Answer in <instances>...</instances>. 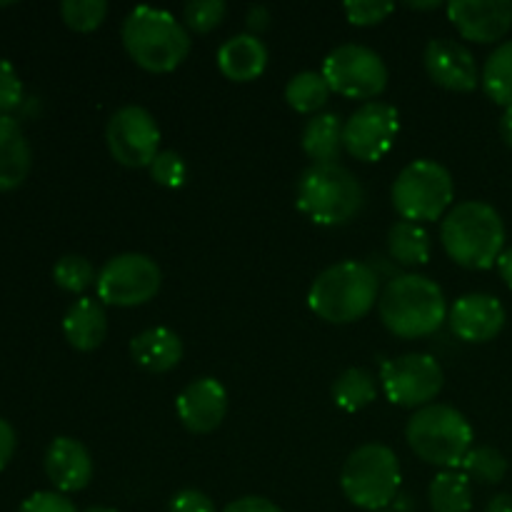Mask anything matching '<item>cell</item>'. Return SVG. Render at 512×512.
<instances>
[{
	"label": "cell",
	"instance_id": "cell-1",
	"mask_svg": "<svg viewBox=\"0 0 512 512\" xmlns=\"http://www.w3.org/2000/svg\"><path fill=\"white\" fill-rule=\"evenodd\" d=\"M445 293L428 275H395L378 298V315L400 340H418L438 333L448 323Z\"/></svg>",
	"mask_w": 512,
	"mask_h": 512
},
{
	"label": "cell",
	"instance_id": "cell-2",
	"mask_svg": "<svg viewBox=\"0 0 512 512\" xmlns=\"http://www.w3.org/2000/svg\"><path fill=\"white\" fill-rule=\"evenodd\" d=\"M440 243L460 268L488 270L505 250V223L490 203L465 200L453 205L440 223Z\"/></svg>",
	"mask_w": 512,
	"mask_h": 512
},
{
	"label": "cell",
	"instance_id": "cell-3",
	"mask_svg": "<svg viewBox=\"0 0 512 512\" xmlns=\"http://www.w3.org/2000/svg\"><path fill=\"white\" fill-rule=\"evenodd\" d=\"M380 278L368 263L343 260L325 268L313 280L308 305L320 320L333 325H350L363 320L378 305Z\"/></svg>",
	"mask_w": 512,
	"mask_h": 512
},
{
	"label": "cell",
	"instance_id": "cell-4",
	"mask_svg": "<svg viewBox=\"0 0 512 512\" xmlns=\"http://www.w3.org/2000/svg\"><path fill=\"white\" fill-rule=\"evenodd\" d=\"M125 53L148 73H170L190 55V33L168 10L138 5L123 20Z\"/></svg>",
	"mask_w": 512,
	"mask_h": 512
},
{
	"label": "cell",
	"instance_id": "cell-5",
	"mask_svg": "<svg viewBox=\"0 0 512 512\" xmlns=\"http://www.w3.org/2000/svg\"><path fill=\"white\" fill-rule=\"evenodd\" d=\"M295 205L315 225L338 228L358 218L365 205V188L345 165L313 163L300 173Z\"/></svg>",
	"mask_w": 512,
	"mask_h": 512
},
{
	"label": "cell",
	"instance_id": "cell-6",
	"mask_svg": "<svg viewBox=\"0 0 512 512\" xmlns=\"http://www.w3.org/2000/svg\"><path fill=\"white\" fill-rule=\"evenodd\" d=\"M405 440L423 463L458 470L473 450V428L458 408L445 403L425 405L410 415Z\"/></svg>",
	"mask_w": 512,
	"mask_h": 512
},
{
	"label": "cell",
	"instance_id": "cell-7",
	"mask_svg": "<svg viewBox=\"0 0 512 512\" xmlns=\"http://www.w3.org/2000/svg\"><path fill=\"white\" fill-rule=\"evenodd\" d=\"M400 460L383 443H365L348 455L340 470V488L345 498L370 512L388 508L400 490Z\"/></svg>",
	"mask_w": 512,
	"mask_h": 512
},
{
	"label": "cell",
	"instance_id": "cell-8",
	"mask_svg": "<svg viewBox=\"0 0 512 512\" xmlns=\"http://www.w3.org/2000/svg\"><path fill=\"white\" fill-rule=\"evenodd\" d=\"M390 198L403 220L418 225L433 223V220L445 218L448 210L453 208V175L435 160H413L398 173Z\"/></svg>",
	"mask_w": 512,
	"mask_h": 512
},
{
	"label": "cell",
	"instance_id": "cell-9",
	"mask_svg": "<svg viewBox=\"0 0 512 512\" xmlns=\"http://www.w3.org/2000/svg\"><path fill=\"white\" fill-rule=\"evenodd\" d=\"M323 78L330 90L353 100H373L388 88V65L368 45L343 43L323 60Z\"/></svg>",
	"mask_w": 512,
	"mask_h": 512
},
{
	"label": "cell",
	"instance_id": "cell-10",
	"mask_svg": "<svg viewBox=\"0 0 512 512\" xmlns=\"http://www.w3.org/2000/svg\"><path fill=\"white\" fill-rule=\"evenodd\" d=\"M163 285V273L150 255L120 253L110 258L95 278V290L103 305L138 308L150 303Z\"/></svg>",
	"mask_w": 512,
	"mask_h": 512
},
{
	"label": "cell",
	"instance_id": "cell-11",
	"mask_svg": "<svg viewBox=\"0 0 512 512\" xmlns=\"http://www.w3.org/2000/svg\"><path fill=\"white\" fill-rule=\"evenodd\" d=\"M385 398L398 408L420 410L433 405L445 385V373L438 360L428 353H405L385 360L380 370Z\"/></svg>",
	"mask_w": 512,
	"mask_h": 512
},
{
	"label": "cell",
	"instance_id": "cell-12",
	"mask_svg": "<svg viewBox=\"0 0 512 512\" xmlns=\"http://www.w3.org/2000/svg\"><path fill=\"white\" fill-rule=\"evenodd\" d=\"M105 143L113 160L125 168H150L160 153V128L150 110L123 105L110 115Z\"/></svg>",
	"mask_w": 512,
	"mask_h": 512
},
{
	"label": "cell",
	"instance_id": "cell-13",
	"mask_svg": "<svg viewBox=\"0 0 512 512\" xmlns=\"http://www.w3.org/2000/svg\"><path fill=\"white\" fill-rule=\"evenodd\" d=\"M400 130V113L390 103H363L343 125V148L363 163H378L390 153Z\"/></svg>",
	"mask_w": 512,
	"mask_h": 512
},
{
	"label": "cell",
	"instance_id": "cell-14",
	"mask_svg": "<svg viewBox=\"0 0 512 512\" xmlns=\"http://www.w3.org/2000/svg\"><path fill=\"white\" fill-rule=\"evenodd\" d=\"M423 65L430 80L450 93H473L480 85V70L473 53L453 38L428 40Z\"/></svg>",
	"mask_w": 512,
	"mask_h": 512
},
{
	"label": "cell",
	"instance_id": "cell-15",
	"mask_svg": "<svg viewBox=\"0 0 512 512\" xmlns=\"http://www.w3.org/2000/svg\"><path fill=\"white\" fill-rule=\"evenodd\" d=\"M450 23L465 40L488 45L498 43L512 28L510 0H450Z\"/></svg>",
	"mask_w": 512,
	"mask_h": 512
},
{
	"label": "cell",
	"instance_id": "cell-16",
	"mask_svg": "<svg viewBox=\"0 0 512 512\" xmlns=\"http://www.w3.org/2000/svg\"><path fill=\"white\" fill-rule=\"evenodd\" d=\"M503 303L488 293H468L448 310V325L463 343H490L505 328Z\"/></svg>",
	"mask_w": 512,
	"mask_h": 512
},
{
	"label": "cell",
	"instance_id": "cell-17",
	"mask_svg": "<svg viewBox=\"0 0 512 512\" xmlns=\"http://www.w3.org/2000/svg\"><path fill=\"white\" fill-rule=\"evenodd\" d=\"M178 420L193 435H208L223 425L228 415V390L215 378H198L185 385L175 400Z\"/></svg>",
	"mask_w": 512,
	"mask_h": 512
},
{
	"label": "cell",
	"instance_id": "cell-18",
	"mask_svg": "<svg viewBox=\"0 0 512 512\" xmlns=\"http://www.w3.org/2000/svg\"><path fill=\"white\" fill-rule=\"evenodd\" d=\"M45 475L58 493H80L93 480V458L80 440L60 435L45 450Z\"/></svg>",
	"mask_w": 512,
	"mask_h": 512
},
{
	"label": "cell",
	"instance_id": "cell-19",
	"mask_svg": "<svg viewBox=\"0 0 512 512\" xmlns=\"http://www.w3.org/2000/svg\"><path fill=\"white\" fill-rule=\"evenodd\" d=\"M130 358L145 373H170L183 360V340H180V335L175 330L163 328V325L148 328L130 340Z\"/></svg>",
	"mask_w": 512,
	"mask_h": 512
},
{
	"label": "cell",
	"instance_id": "cell-20",
	"mask_svg": "<svg viewBox=\"0 0 512 512\" xmlns=\"http://www.w3.org/2000/svg\"><path fill=\"white\" fill-rule=\"evenodd\" d=\"M218 68L233 83L258 80L268 68V48L258 35H233L218 48Z\"/></svg>",
	"mask_w": 512,
	"mask_h": 512
},
{
	"label": "cell",
	"instance_id": "cell-21",
	"mask_svg": "<svg viewBox=\"0 0 512 512\" xmlns=\"http://www.w3.org/2000/svg\"><path fill=\"white\" fill-rule=\"evenodd\" d=\"M33 153L23 128L10 115H0V193L20 188L28 180Z\"/></svg>",
	"mask_w": 512,
	"mask_h": 512
},
{
	"label": "cell",
	"instance_id": "cell-22",
	"mask_svg": "<svg viewBox=\"0 0 512 512\" xmlns=\"http://www.w3.org/2000/svg\"><path fill=\"white\" fill-rule=\"evenodd\" d=\"M65 340L80 353L100 348L108 335V313L105 305L95 298H80L68 308L63 318Z\"/></svg>",
	"mask_w": 512,
	"mask_h": 512
},
{
	"label": "cell",
	"instance_id": "cell-23",
	"mask_svg": "<svg viewBox=\"0 0 512 512\" xmlns=\"http://www.w3.org/2000/svg\"><path fill=\"white\" fill-rule=\"evenodd\" d=\"M343 125L345 120L338 113H318L305 123L303 145L305 155L313 163H338L343 153Z\"/></svg>",
	"mask_w": 512,
	"mask_h": 512
},
{
	"label": "cell",
	"instance_id": "cell-24",
	"mask_svg": "<svg viewBox=\"0 0 512 512\" xmlns=\"http://www.w3.org/2000/svg\"><path fill=\"white\" fill-rule=\"evenodd\" d=\"M388 253L403 268H418L430 260V235L423 225L398 220L388 230Z\"/></svg>",
	"mask_w": 512,
	"mask_h": 512
},
{
	"label": "cell",
	"instance_id": "cell-25",
	"mask_svg": "<svg viewBox=\"0 0 512 512\" xmlns=\"http://www.w3.org/2000/svg\"><path fill=\"white\" fill-rule=\"evenodd\" d=\"M433 512H470L473 510V485L463 470H440L428 488Z\"/></svg>",
	"mask_w": 512,
	"mask_h": 512
},
{
	"label": "cell",
	"instance_id": "cell-26",
	"mask_svg": "<svg viewBox=\"0 0 512 512\" xmlns=\"http://www.w3.org/2000/svg\"><path fill=\"white\" fill-rule=\"evenodd\" d=\"M378 398V380L365 368H348L333 383V400L345 413H358Z\"/></svg>",
	"mask_w": 512,
	"mask_h": 512
},
{
	"label": "cell",
	"instance_id": "cell-27",
	"mask_svg": "<svg viewBox=\"0 0 512 512\" xmlns=\"http://www.w3.org/2000/svg\"><path fill=\"white\" fill-rule=\"evenodd\" d=\"M480 85L493 103L512 108V40H505L485 60Z\"/></svg>",
	"mask_w": 512,
	"mask_h": 512
},
{
	"label": "cell",
	"instance_id": "cell-28",
	"mask_svg": "<svg viewBox=\"0 0 512 512\" xmlns=\"http://www.w3.org/2000/svg\"><path fill=\"white\" fill-rule=\"evenodd\" d=\"M330 85L318 70H303V73L293 75L285 85V100L295 113L303 115H318L325 108L330 98Z\"/></svg>",
	"mask_w": 512,
	"mask_h": 512
},
{
	"label": "cell",
	"instance_id": "cell-29",
	"mask_svg": "<svg viewBox=\"0 0 512 512\" xmlns=\"http://www.w3.org/2000/svg\"><path fill=\"white\" fill-rule=\"evenodd\" d=\"M460 468L468 475L470 483L475 480L480 485H498L505 478V473H508V458L498 448L478 445V448H473L465 455Z\"/></svg>",
	"mask_w": 512,
	"mask_h": 512
},
{
	"label": "cell",
	"instance_id": "cell-30",
	"mask_svg": "<svg viewBox=\"0 0 512 512\" xmlns=\"http://www.w3.org/2000/svg\"><path fill=\"white\" fill-rule=\"evenodd\" d=\"M95 278H98V273H95L93 263L83 255H63L53 268L55 285L73 295L85 293L90 285H95Z\"/></svg>",
	"mask_w": 512,
	"mask_h": 512
},
{
	"label": "cell",
	"instance_id": "cell-31",
	"mask_svg": "<svg viewBox=\"0 0 512 512\" xmlns=\"http://www.w3.org/2000/svg\"><path fill=\"white\" fill-rule=\"evenodd\" d=\"M60 18L75 33H93L108 18V3L105 0H63Z\"/></svg>",
	"mask_w": 512,
	"mask_h": 512
},
{
	"label": "cell",
	"instance_id": "cell-32",
	"mask_svg": "<svg viewBox=\"0 0 512 512\" xmlns=\"http://www.w3.org/2000/svg\"><path fill=\"white\" fill-rule=\"evenodd\" d=\"M228 15V5L223 0H193L183 8V25L193 33L205 35L218 28Z\"/></svg>",
	"mask_w": 512,
	"mask_h": 512
},
{
	"label": "cell",
	"instance_id": "cell-33",
	"mask_svg": "<svg viewBox=\"0 0 512 512\" xmlns=\"http://www.w3.org/2000/svg\"><path fill=\"white\" fill-rule=\"evenodd\" d=\"M148 170L150 178L163 188H180L188 180V165H185L183 155L175 153V150H160Z\"/></svg>",
	"mask_w": 512,
	"mask_h": 512
},
{
	"label": "cell",
	"instance_id": "cell-34",
	"mask_svg": "<svg viewBox=\"0 0 512 512\" xmlns=\"http://www.w3.org/2000/svg\"><path fill=\"white\" fill-rule=\"evenodd\" d=\"M393 10L395 5L388 0H350V3H345V15H348L350 23L360 25V28L383 23Z\"/></svg>",
	"mask_w": 512,
	"mask_h": 512
},
{
	"label": "cell",
	"instance_id": "cell-35",
	"mask_svg": "<svg viewBox=\"0 0 512 512\" xmlns=\"http://www.w3.org/2000/svg\"><path fill=\"white\" fill-rule=\"evenodd\" d=\"M20 103H23V80L8 60L0 58V115L13 113Z\"/></svg>",
	"mask_w": 512,
	"mask_h": 512
},
{
	"label": "cell",
	"instance_id": "cell-36",
	"mask_svg": "<svg viewBox=\"0 0 512 512\" xmlns=\"http://www.w3.org/2000/svg\"><path fill=\"white\" fill-rule=\"evenodd\" d=\"M18 512H78V508L73 505V500H68V495L58 493V490H40V493L25 498Z\"/></svg>",
	"mask_w": 512,
	"mask_h": 512
},
{
	"label": "cell",
	"instance_id": "cell-37",
	"mask_svg": "<svg viewBox=\"0 0 512 512\" xmlns=\"http://www.w3.org/2000/svg\"><path fill=\"white\" fill-rule=\"evenodd\" d=\"M168 512H218L215 503L203 493V490L185 488L170 498Z\"/></svg>",
	"mask_w": 512,
	"mask_h": 512
},
{
	"label": "cell",
	"instance_id": "cell-38",
	"mask_svg": "<svg viewBox=\"0 0 512 512\" xmlns=\"http://www.w3.org/2000/svg\"><path fill=\"white\" fill-rule=\"evenodd\" d=\"M223 512H283L273 500L260 498V495H245V498L233 500L223 508Z\"/></svg>",
	"mask_w": 512,
	"mask_h": 512
},
{
	"label": "cell",
	"instance_id": "cell-39",
	"mask_svg": "<svg viewBox=\"0 0 512 512\" xmlns=\"http://www.w3.org/2000/svg\"><path fill=\"white\" fill-rule=\"evenodd\" d=\"M15 448H18V435H15L13 425L8 420L0 418V470L8 468V463L15 455Z\"/></svg>",
	"mask_w": 512,
	"mask_h": 512
},
{
	"label": "cell",
	"instance_id": "cell-40",
	"mask_svg": "<svg viewBox=\"0 0 512 512\" xmlns=\"http://www.w3.org/2000/svg\"><path fill=\"white\" fill-rule=\"evenodd\" d=\"M268 20H270V13L265 5H253V8L248 10V28H250V35H258L260 30L268 28Z\"/></svg>",
	"mask_w": 512,
	"mask_h": 512
},
{
	"label": "cell",
	"instance_id": "cell-41",
	"mask_svg": "<svg viewBox=\"0 0 512 512\" xmlns=\"http://www.w3.org/2000/svg\"><path fill=\"white\" fill-rule=\"evenodd\" d=\"M495 265H498V273H500V278H503V283L512 290V248H505L503 255H500L498 263Z\"/></svg>",
	"mask_w": 512,
	"mask_h": 512
},
{
	"label": "cell",
	"instance_id": "cell-42",
	"mask_svg": "<svg viewBox=\"0 0 512 512\" xmlns=\"http://www.w3.org/2000/svg\"><path fill=\"white\" fill-rule=\"evenodd\" d=\"M485 512H512V495L510 493H498L488 503V510Z\"/></svg>",
	"mask_w": 512,
	"mask_h": 512
},
{
	"label": "cell",
	"instance_id": "cell-43",
	"mask_svg": "<svg viewBox=\"0 0 512 512\" xmlns=\"http://www.w3.org/2000/svg\"><path fill=\"white\" fill-rule=\"evenodd\" d=\"M500 135H503L505 143L512 148V108L505 110L503 118H500Z\"/></svg>",
	"mask_w": 512,
	"mask_h": 512
},
{
	"label": "cell",
	"instance_id": "cell-44",
	"mask_svg": "<svg viewBox=\"0 0 512 512\" xmlns=\"http://www.w3.org/2000/svg\"><path fill=\"white\" fill-rule=\"evenodd\" d=\"M410 8L413 10H435V8H440V3L438 0H433V3H410Z\"/></svg>",
	"mask_w": 512,
	"mask_h": 512
},
{
	"label": "cell",
	"instance_id": "cell-45",
	"mask_svg": "<svg viewBox=\"0 0 512 512\" xmlns=\"http://www.w3.org/2000/svg\"><path fill=\"white\" fill-rule=\"evenodd\" d=\"M83 512H118L115 508H105V505H93V508L83 510Z\"/></svg>",
	"mask_w": 512,
	"mask_h": 512
},
{
	"label": "cell",
	"instance_id": "cell-46",
	"mask_svg": "<svg viewBox=\"0 0 512 512\" xmlns=\"http://www.w3.org/2000/svg\"><path fill=\"white\" fill-rule=\"evenodd\" d=\"M380 512H388V510H380Z\"/></svg>",
	"mask_w": 512,
	"mask_h": 512
}]
</instances>
